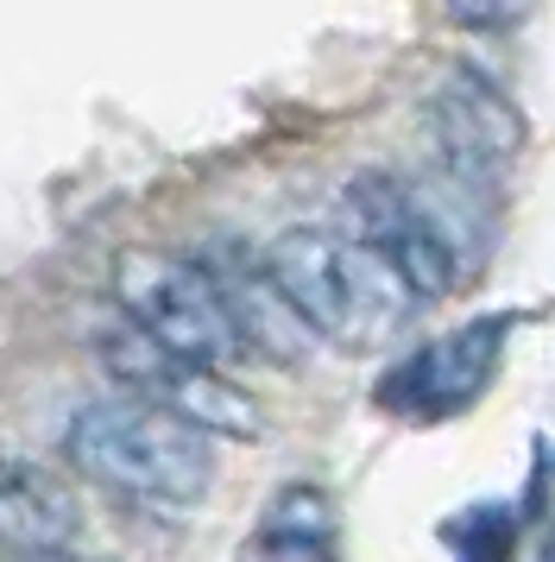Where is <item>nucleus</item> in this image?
I'll list each match as a JSON object with an SVG mask.
<instances>
[{
  "instance_id": "obj_1",
  "label": "nucleus",
  "mask_w": 555,
  "mask_h": 562,
  "mask_svg": "<svg viewBox=\"0 0 555 562\" xmlns=\"http://www.w3.org/2000/svg\"><path fill=\"white\" fill-rule=\"evenodd\" d=\"M64 456L95 486L165 512L196 506L215 486V436L151 398H89L64 424Z\"/></svg>"
},
{
  "instance_id": "obj_2",
  "label": "nucleus",
  "mask_w": 555,
  "mask_h": 562,
  "mask_svg": "<svg viewBox=\"0 0 555 562\" xmlns=\"http://www.w3.org/2000/svg\"><path fill=\"white\" fill-rule=\"evenodd\" d=\"M114 316H126L151 348H165L183 367H208L222 373L240 355L234 323L222 310V291L208 279L202 259L158 254V247H133L114 259Z\"/></svg>"
},
{
  "instance_id": "obj_3",
  "label": "nucleus",
  "mask_w": 555,
  "mask_h": 562,
  "mask_svg": "<svg viewBox=\"0 0 555 562\" xmlns=\"http://www.w3.org/2000/svg\"><path fill=\"white\" fill-rule=\"evenodd\" d=\"M518 316H474L461 329L435 335L378 380V411L392 417H410V424H442V417H461L486 398V385L499 380L505 367V335H511Z\"/></svg>"
},
{
  "instance_id": "obj_4",
  "label": "nucleus",
  "mask_w": 555,
  "mask_h": 562,
  "mask_svg": "<svg viewBox=\"0 0 555 562\" xmlns=\"http://www.w3.org/2000/svg\"><path fill=\"white\" fill-rule=\"evenodd\" d=\"M423 127L435 139V171L454 178L461 190L486 196V203H492V190L511 178V165L524 153V114L474 70H449L435 82Z\"/></svg>"
},
{
  "instance_id": "obj_5",
  "label": "nucleus",
  "mask_w": 555,
  "mask_h": 562,
  "mask_svg": "<svg viewBox=\"0 0 555 562\" xmlns=\"http://www.w3.org/2000/svg\"><path fill=\"white\" fill-rule=\"evenodd\" d=\"M76 531H82V512L70 486L32 461H0V557H57L76 543Z\"/></svg>"
},
{
  "instance_id": "obj_6",
  "label": "nucleus",
  "mask_w": 555,
  "mask_h": 562,
  "mask_svg": "<svg viewBox=\"0 0 555 562\" xmlns=\"http://www.w3.org/2000/svg\"><path fill=\"white\" fill-rule=\"evenodd\" d=\"M208 279L222 291V310L227 323H234V341H240V355H265L278 367H297L309 355V341L316 335L297 323V310L278 297V284L265 279V266L259 259H227V266H208Z\"/></svg>"
},
{
  "instance_id": "obj_7",
  "label": "nucleus",
  "mask_w": 555,
  "mask_h": 562,
  "mask_svg": "<svg viewBox=\"0 0 555 562\" xmlns=\"http://www.w3.org/2000/svg\"><path fill=\"white\" fill-rule=\"evenodd\" d=\"M240 562H335V506L322 486H284L247 537Z\"/></svg>"
},
{
  "instance_id": "obj_8",
  "label": "nucleus",
  "mask_w": 555,
  "mask_h": 562,
  "mask_svg": "<svg viewBox=\"0 0 555 562\" xmlns=\"http://www.w3.org/2000/svg\"><path fill=\"white\" fill-rule=\"evenodd\" d=\"M151 405L177 411L202 436H259V405L240 385H227L222 373H208V367H171L165 385L151 392Z\"/></svg>"
},
{
  "instance_id": "obj_9",
  "label": "nucleus",
  "mask_w": 555,
  "mask_h": 562,
  "mask_svg": "<svg viewBox=\"0 0 555 562\" xmlns=\"http://www.w3.org/2000/svg\"><path fill=\"white\" fill-rule=\"evenodd\" d=\"M449 537H454V562H505L511 557V537H518V512L479 506L461 525H449Z\"/></svg>"
},
{
  "instance_id": "obj_10",
  "label": "nucleus",
  "mask_w": 555,
  "mask_h": 562,
  "mask_svg": "<svg viewBox=\"0 0 555 562\" xmlns=\"http://www.w3.org/2000/svg\"><path fill=\"white\" fill-rule=\"evenodd\" d=\"M435 7H442V20L461 26V32H511L536 0H435Z\"/></svg>"
},
{
  "instance_id": "obj_11",
  "label": "nucleus",
  "mask_w": 555,
  "mask_h": 562,
  "mask_svg": "<svg viewBox=\"0 0 555 562\" xmlns=\"http://www.w3.org/2000/svg\"><path fill=\"white\" fill-rule=\"evenodd\" d=\"M536 562H555V525H550V537H543V550H536Z\"/></svg>"
},
{
  "instance_id": "obj_12",
  "label": "nucleus",
  "mask_w": 555,
  "mask_h": 562,
  "mask_svg": "<svg viewBox=\"0 0 555 562\" xmlns=\"http://www.w3.org/2000/svg\"><path fill=\"white\" fill-rule=\"evenodd\" d=\"M20 562H82V557H70V550H57V557H20Z\"/></svg>"
},
{
  "instance_id": "obj_13",
  "label": "nucleus",
  "mask_w": 555,
  "mask_h": 562,
  "mask_svg": "<svg viewBox=\"0 0 555 562\" xmlns=\"http://www.w3.org/2000/svg\"><path fill=\"white\" fill-rule=\"evenodd\" d=\"M0 562H7V557H0Z\"/></svg>"
}]
</instances>
